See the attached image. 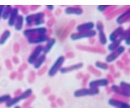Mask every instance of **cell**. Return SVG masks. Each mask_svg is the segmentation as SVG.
<instances>
[{"mask_svg":"<svg viewBox=\"0 0 130 108\" xmlns=\"http://www.w3.org/2000/svg\"><path fill=\"white\" fill-rule=\"evenodd\" d=\"M32 94V89H27L26 90H24L23 93L20 94V95L15 96V97H14V98H11L9 101L6 103V106L7 108L15 106L20 102L28 98Z\"/></svg>","mask_w":130,"mask_h":108,"instance_id":"obj_1","label":"cell"},{"mask_svg":"<svg viewBox=\"0 0 130 108\" xmlns=\"http://www.w3.org/2000/svg\"><path fill=\"white\" fill-rule=\"evenodd\" d=\"M65 62V57L63 55H59L56 59V60L54 62V63L51 66L50 69L48 71L49 77H54L60 71V69L63 67V65Z\"/></svg>","mask_w":130,"mask_h":108,"instance_id":"obj_2","label":"cell"},{"mask_svg":"<svg viewBox=\"0 0 130 108\" xmlns=\"http://www.w3.org/2000/svg\"><path fill=\"white\" fill-rule=\"evenodd\" d=\"M99 94V89H91V88H82L74 91L73 95L76 98H81L85 96H94Z\"/></svg>","mask_w":130,"mask_h":108,"instance_id":"obj_3","label":"cell"},{"mask_svg":"<svg viewBox=\"0 0 130 108\" xmlns=\"http://www.w3.org/2000/svg\"><path fill=\"white\" fill-rule=\"evenodd\" d=\"M47 29L45 27H36L34 29H28L24 31V36L28 38L31 37H36V36H42V35H46Z\"/></svg>","mask_w":130,"mask_h":108,"instance_id":"obj_4","label":"cell"},{"mask_svg":"<svg viewBox=\"0 0 130 108\" xmlns=\"http://www.w3.org/2000/svg\"><path fill=\"white\" fill-rule=\"evenodd\" d=\"M97 35V32L95 30L87 31V32H77L73 33L70 35V39L72 41H78L84 38H93Z\"/></svg>","mask_w":130,"mask_h":108,"instance_id":"obj_5","label":"cell"},{"mask_svg":"<svg viewBox=\"0 0 130 108\" xmlns=\"http://www.w3.org/2000/svg\"><path fill=\"white\" fill-rule=\"evenodd\" d=\"M125 51V47L124 46H120L119 47L116 49L115 50L111 51V53H110L107 57H106L105 60H106V63H112L116 60V59L121 55L122 54L124 53Z\"/></svg>","mask_w":130,"mask_h":108,"instance_id":"obj_6","label":"cell"},{"mask_svg":"<svg viewBox=\"0 0 130 108\" xmlns=\"http://www.w3.org/2000/svg\"><path fill=\"white\" fill-rule=\"evenodd\" d=\"M43 48L44 46L42 45H38L34 48V50L32 51V53L28 58V63L29 64H34V62L37 60V59L43 54Z\"/></svg>","mask_w":130,"mask_h":108,"instance_id":"obj_7","label":"cell"},{"mask_svg":"<svg viewBox=\"0 0 130 108\" xmlns=\"http://www.w3.org/2000/svg\"><path fill=\"white\" fill-rule=\"evenodd\" d=\"M109 85V81L106 78L93 80L89 83V88L91 89H99L100 87H107Z\"/></svg>","mask_w":130,"mask_h":108,"instance_id":"obj_8","label":"cell"},{"mask_svg":"<svg viewBox=\"0 0 130 108\" xmlns=\"http://www.w3.org/2000/svg\"><path fill=\"white\" fill-rule=\"evenodd\" d=\"M49 38L47 35H42V36H36V37L28 38V42L30 44H36V45H41L44 42H46Z\"/></svg>","mask_w":130,"mask_h":108,"instance_id":"obj_9","label":"cell"},{"mask_svg":"<svg viewBox=\"0 0 130 108\" xmlns=\"http://www.w3.org/2000/svg\"><path fill=\"white\" fill-rule=\"evenodd\" d=\"M108 105L115 108H130V104L128 102H122L115 98H110L108 100Z\"/></svg>","mask_w":130,"mask_h":108,"instance_id":"obj_10","label":"cell"},{"mask_svg":"<svg viewBox=\"0 0 130 108\" xmlns=\"http://www.w3.org/2000/svg\"><path fill=\"white\" fill-rule=\"evenodd\" d=\"M82 67H83V63H76V64L70 65L68 67H63L62 68L60 69L59 73H62V74L69 73H72V71L80 70V68H82Z\"/></svg>","mask_w":130,"mask_h":108,"instance_id":"obj_11","label":"cell"},{"mask_svg":"<svg viewBox=\"0 0 130 108\" xmlns=\"http://www.w3.org/2000/svg\"><path fill=\"white\" fill-rule=\"evenodd\" d=\"M124 33V28L123 27H118L117 29H116L111 34H110V36H109L110 42H113L116 41L117 39L120 38Z\"/></svg>","mask_w":130,"mask_h":108,"instance_id":"obj_12","label":"cell"},{"mask_svg":"<svg viewBox=\"0 0 130 108\" xmlns=\"http://www.w3.org/2000/svg\"><path fill=\"white\" fill-rule=\"evenodd\" d=\"M44 18V14L42 12H38L32 15H28L25 17L24 21H26L28 25H32L35 21H38V20H42Z\"/></svg>","mask_w":130,"mask_h":108,"instance_id":"obj_13","label":"cell"},{"mask_svg":"<svg viewBox=\"0 0 130 108\" xmlns=\"http://www.w3.org/2000/svg\"><path fill=\"white\" fill-rule=\"evenodd\" d=\"M19 16V10L17 7H13L11 11V14L9 15V18L7 20V24L10 27H13L15 25V23Z\"/></svg>","mask_w":130,"mask_h":108,"instance_id":"obj_14","label":"cell"},{"mask_svg":"<svg viewBox=\"0 0 130 108\" xmlns=\"http://www.w3.org/2000/svg\"><path fill=\"white\" fill-rule=\"evenodd\" d=\"M95 27V24L92 21H89L86 23L80 24V25H77L76 30L78 32H87V31H91L93 30Z\"/></svg>","mask_w":130,"mask_h":108,"instance_id":"obj_15","label":"cell"},{"mask_svg":"<svg viewBox=\"0 0 130 108\" xmlns=\"http://www.w3.org/2000/svg\"><path fill=\"white\" fill-rule=\"evenodd\" d=\"M64 12L66 15H81L83 14V9L77 7H68L65 8Z\"/></svg>","mask_w":130,"mask_h":108,"instance_id":"obj_16","label":"cell"},{"mask_svg":"<svg viewBox=\"0 0 130 108\" xmlns=\"http://www.w3.org/2000/svg\"><path fill=\"white\" fill-rule=\"evenodd\" d=\"M56 43V39L55 38H49V40L46 42V46H44L43 48V54L44 55H48L51 52V50L53 49V47L55 45Z\"/></svg>","mask_w":130,"mask_h":108,"instance_id":"obj_17","label":"cell"},{"mask_svg":"<svg viewBox=\"0 0 130 108\" xmlns=\"http://www.w3.org/2000/svg\"><path fill=\"white\" fill-rule=\"evenodd\" d=\"M111 89L114 93L116 94H119V95L123 96V97H125V98H130V92H128V91L123 89L120 86L114 85L111 86Z\"/></svg>","mask_w":130,"mask_h":108,"instance_id":"obj_18","label":"cell"},{"mask_svg":"<svg viewBox=\"0 0 130 108\" xmlns=\"http://www.w3.org/2000/svg\"><path fill=\"white\" fill-rule=\"evenodd\" d=\"M46 55L42 54V55H40V56L37 59V60L34 62V64H32V66H34L35 69L41 68V67L43 65V63H45V61H46Z\"/></svg>","mask_w":130,"mask_h":108,"instance_id":"obj_19","label":"cell"},{"mask_svg":"<svg viewBox=\"0 0 130 108\" xmlns=\"http://www.w3.org/2000/svg\"><path fill=\"white\" fill-rule=\"evenodd\" d=\"M128 18H130V9H128L127 11H125L124 14L120 15V16L116 19V23L119 24V25H122V24H124L125 21H127Z\"/></svg>","mask_w":130,"mask_h":108,"instance_id":"obj_20","label":"cell"},{"mask_svg":"<svg viewBox=\"0 0 130 108\" xmlns=\"http://www.w3.org/2000/svg\"><path fill=\"white\" fill-rule=\"evenodd\" d=\"M11 33L10 30L7 29V30L4 31L3 33H2V35L0 36V46L4 45V44L7 42V40L9 39V38L11 37Z\"/></svg>","mask_w":130,"mask_h":108,"instance_id":"obj_21","label":"cell"},{"mask_svg":"<svg viewBox=\"0 0 130 108\" xmlns=\"http://www.w3.org/2000/svg\"><path fill=\"white\" fill-rule=\"evenodd\" d=\"M24 18L23 15H19V16L17 18V20H16V21L15 23V29L16 31H20L23 28V25H24Z\"/></svg>","mask_w":130,"mask_h":108,"instance_id":"obj_22","label":"cell"},{"mask_svg":"<svg viewBox=\"0 0 130 108\" xmlns=\"http://www.w3.org/2000/svg\"><path fill=\"white\" fill-rule=\"evenodd\" d=\"M122 40H123V39H122V38H119V39H117L116 41L111 42V43L108 46V47H107L108 50H110V51L111 52V51H113V50H115L116 49H117V48L120 46V43H121V42H122Z\"/></svg>","mask_w":130,"mask_h":108,"instance_id":"obj_23","label":"cell"},{"mask_svg":"<svg viewBox=\"0 0 130 108\" xmlns=\"http://www.w3.org/2000/svg\"><path fill=\"white\" fill-rule=\"evenodd\" d=\"M12 10V7L10 5H7L4 6V9L3 11V15H2V19L3 20H7L9 18V15L11 14V11Z\"/></svg>","mask_w":130,"mask_h":108,"instance_id":"obj_24","label":"cell"},{"mask_svg":"<svg viewBox=\"0 0 130 108\" xmlns=\"http://www.w3.org/2000/svg\"><path fill=\"white\" fill-rule=\"evenodd\" d=\"M95 67L97 68H99L100 70H103V71H107L109 67H108V64L107 63H104V62H101V61H97L95 62Z\"/></svg>","mask_w":130,"mask_h":108,"instance_id":"obj_25","label":"cell"},{"mask_svg":"<svg viewBox=\"0 0 130 108\" xmlns=\"http://www.w3.org/2000/svg\"><path fill=\"white\" fill-rule=\"evenodd\" d=\"M99 42L101 45H106L107 42V36L104 33V31L103 32H99Z\"/></svg>","mask_w":130,"mask_h":108,"instance_id":"obj_26","label":"cell"},{"mask_svg":"<svg viewBox=\"0 0 130 108\" xmlns=\"http://www.w3.org/2000/svg\"><path fill=\"white\" fill-rule=\"evenodd\" d=\"M11 98L10 94H3L0 96V104L2 103H7L9 100Z\"/></svg>","mask_w":130,"mask_h":108,"instance_id":"obj_27","label":"cell"},{"mask_svg":"<svg viewBox=\"0 0 130 108\" xmlns=\"http://www.w3.org/2000/svg\"><path fill=\"white\" fill-rule=\"evenodd\" d=\"M119 86L120 88H122L123 89L128 91V92H130V83L125 82V81H120Z\"/></svg>","mask_w":130,"mask_h":108,"instance_id":"obj_28","label":"cell"},{"mask_svg":"<svg viewBox=\"0 0 130 108\" xmlns=\"http://www.w3.org/2000/svg\"><path fill=\"white\" fill-rule=\"evenodd\" d=\"M96 28H97V30L99 31V32H103V29H104V28H103V23L99 21L97 23V25H96Z\"/></svg>","mask_w":130,"mask_h":108,"instance_id":"obj_29","label":"cell"},{"mask_svg":"<svg viewBox=\"0 0 130 108\" xmlns=\"http://www.w3.org/2000/svg\"><path fill=\"white\" fill-rule=\"evenodd\" d=\"M109 6H107V5H99V6H98L97 9L99 11H101V12H102V11H104Z\"/></svg>","mask_w":130,"mask_h":108,"instance_id":"obj_30","label":"cell"},{"mask_svg":"<svg viewBox=\"0 0 130 108\" xmlns=\"http://www.w3.org/2000/svg\"><path fill=\"white\" fill-rule=\"evenodd\" d=\"M44 23H45V21L42 19V20H38V21H35V22L34 23V25H36V26H39V25H42V24H44Z\"/></svg>","mask_w":130,"mask_h":108,"instance_id":"obj_31","label":"cell"},{"mask_svg":"<svg viewBox=\"0 0 130 108\" xmlns=\"http://www.w3.org/2000/svg\"><path fill=\"white\" fill-rule=\"evenodd\" d=\"M124 43L126 46H130V34H128V36L124 39Z\"/></svg>","mask_w":130,"mask_h":108,"instance_id":"obj_32","label":"cell"},{"mask_svg":"<svg viewBox=\"0 0 130 108\" xmlns=\"http://www.w3.org/2000/svg\"><path fill=\"white\" fill-rule=\"evenodd\" d=\"M4 9V6L3 5H0V21L2 19V15H3V11Z\"/></svg>","mask_w":130,"mask_h":108,"instance_id":"obj_33","label":"cell"},{"mask_svg":"<svg viewBox=\"0 0 130 108\" xmlns=\"http://www.w3.org/2000/svg\"><path fill=\"white\" fill-rule=\"evenodd\" d=\"M46 7H47V9H49L50 11L54 10V8H55V7L53 6V5H47V6H46Z\"/></svg>","mask_w":130,"mask_h":108,"instance_id":"obj_34","label":"cell"},{"mask_svg":"<svg viewBox=\"0 0 130 108\" xmlns=\"http://www.w3.org/2000/svg\"><path fill=\"white\" fill-rule=\"evenodd\" d=\"M15 108H21V107L19 106H15Z\"/></svg>","mask_w":130,"mask_h":108,"instance_id":"obj_35","label":"cell"}]
</instances>
